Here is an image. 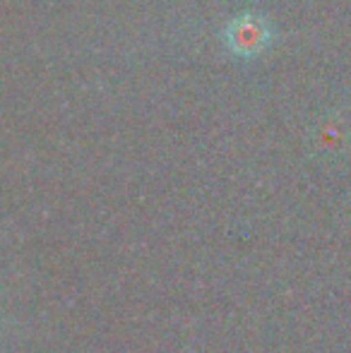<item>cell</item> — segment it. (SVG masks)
I'll list each match as a JSON object with an SVG mask.
<instances>
[{"instance_id":"obj_1","label":"cell","mask_w":351,"mask_h":353,"mask_svg":"<svg viewBox=\"0 0 351 353\" xmlns=\"http://www.w3.org/2000/svg\"><path fill=\"white\" fill-rule=\"evenodd\" d=\"M270 24L255 12H245L234 17L224 29V41L231 53L241 58H255L270 46Z\"/></svg>"}]
</instances>
